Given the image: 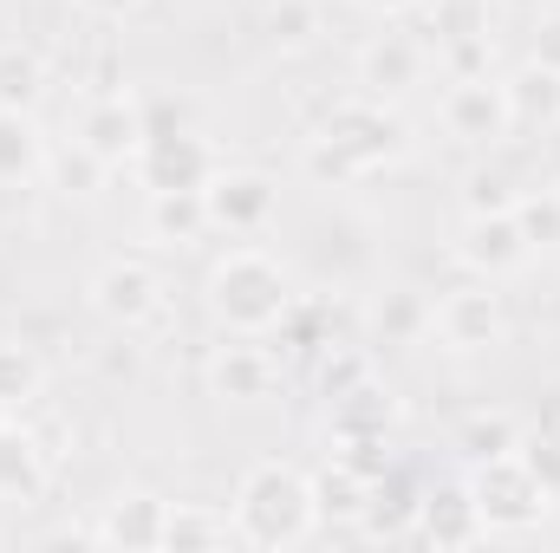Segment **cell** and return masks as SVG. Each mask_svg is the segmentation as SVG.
Here are the masks:
<instances>
[{
	"instance_id": "obj_27",
	"label": "cell",
	"mask_w": 560,
	"mask_h": 553,
	"mask_svg": "<svg viewBox=\"0 0 560 553\" xmlns=\"http://www.w3.org/2000/svg\"><path fill=\"white\" fill-rule=\"evenodd\" d=\"M515 222L528 235L535 255H555L560 248V189H522L515 196Z\"/></svg>"
},
{
	"instance_id": "obj_17",
	"label": "cell",
	"mask_w": 560,
	"mask_h": 553,
	"mask_svg": "<svg viewBox=\"0 0 560 553\" xmlns=\"http://www.w3.org/2000/svg\"><path fill=\"white\" fill-rule=\"evenodd\" d=\"M392 423H398V398H392L378 378H359L346 398H332V416H326V430H332L339 449H346V443H385Z\"/></svg>"
},
{
	"instance_id": "obj_25",
	"label": "cell",
	"mask_w": 560,
	"mask_h": 553,
	"mask_svg": "<svg viewBox=\"0 0 560 553\" xmlns=\"http://www.w3.org/2000/svg\"><path fill=\"white\" fill-rule=\"evenodd\" d=\"M39 398H46V365H39V352L20 345V339H0V411L20 416V411H33Z\"/></svg>"
},
{
	"instance_id": "obj_26",
	"label": "cell",
	"mask_w": 560,
	"mask_h": 553,
	"mask_svg": "<svg viewBox=\"0 0 560 553\" xmlns=\"http://www.w3.org/2000/svg\"><path fill=\"white\" fill-rule=\"evenodd\" d=\"M515 443H522V423L509 411H469L456 423V449H463V462H489V456H515Z\"/></svg>"
},
{
	"instance_id": "obj_11",
	"label": "cell",
	"mask_w": 560,
	"mask_h": 553,
	"mask_svg": "<svg viewBox=\"0 0 560 553\" xmlns=\"http://www.w3.org/2000/svg\"><path fill=\"white\" fill-rule=\"evenodd\" d=\"M202 202H209V228H222V235H261L280 209V189H275V176H261V169H215L209 189H202Z\"/></svg>"
},
{
	"instance_id": "obj_15",
	"label": "cell",
	"mask_w": 560,
	"mask_h": 553,
	"mask_svg": "<svg viewBox=\"0 0 560 553\" xmlns=\"http://www.w3.org/2000/svg\"><path fill=\"white\" fill-rule=\"evenodd\" d=\"M163 521H170V502H156L150 489H118L92 528L98 548H118V553H156L163 548Z\"/></svg>"
},
{
	"instance_id": "obj_1",
	"label": "cell",
	"mask_w": 560,
	"mask_h": 553,
	"mask_svg": "<svg viewBox=\"0 0 560 553\" xmlns=\"http://www.w3.org/2000/svg\"><path fill=\"white\" fill-rule=\"evenodd\" d=\"M300 156H306V169L319 183H365V176H378V169L411 156V125L385 98L359 92V98H346V105H332L319 118V131L306 138Z\"/></svg>"
},
{
	"instance_id": "obj_12",
	"label": "cell",
	"mask_w": 560,
	"mask_h": 553,
	"mask_svg": "<svg viewBox=\"0 0 560 553\" xmlns=\"http://www.w3.org/2000/svg\"><path fill=\"white\" fill-rule=\"evenodd\" d=\"M275 391H280V358L261 339H235L229 332V345H215V358H209V398H222V404H268Z\"/></svg>"
},
{
	"instance_id": "obj_4",
	"label": "cell",
	"mask_w": 560,
	"mask_h": 553,
	"mask_svg": "<svg viewBox=\"0 0 560 553\" xmlns=\"http://www.w3.org/2000/svg\"><path fill=\"white\" fill-rule=\"evenodd\" d=\"M469 495L482 508V528L489 534H535L548 515H555V495L528 475L522 456H489V462H469Z\"/></svg>"
},
{
	"instance_id": "obj_35",
	"label": "cell",
	"mask_w": 560,
	"mask_h": 553,
	"mask_svg": "<svg viewBox=\"0 0 560 553\" xmlns=\"http://www.w3.org/2000/svg\"><path fill=\"white\" fill-rule=\"evenodd\" d=\"M359 13H378V20H405V13H418V7H430V0H352Z\"/></svg>"
},
{
	"instance_id": "obj_10",
	"label": "cell",
	"mask_w": 560,
	"mask_h": 553,
	"mask_svg": "<svg viewBox=\"0 0 560 553\" xmlns=\"http://www.w3.org/2000/svg\"><path fill=\"white\" fill-rule=\"evenodd\" d=\"M143 138H150V111H143L131 92H105V98H92V105L79 111V138L72 143H79L92 163H105V169H131Z\"/></svg>"
},
{
	"instance_id": "obj_38",
	"label": "cell",
	"mask_w": 560,
	"mask_h": 553,
	"mask_svg": "<svg viewBox=\"0 0 560 553\" xmlns=\"http://www.w3.org/2000/svg\"><path fill=\"white\" fill-rule=\"evenodd\" d=\"M555 189H560V183H555Z\"/></svg>"
},
{
	"instance_id": "obj_28",
	"label": "cell",
	"mask_w": 560,
	"mask_h": 553,
	"mask_svg": "<svg viewBox=\"0 0 560 553\" xmlns=\"http://www.w3.org/2000/svg\"><path fill=\"white\" fill-rule=\"evenodd\" d=\"M39 92H46V66H39L33 52H20V46H0V105L33 111Z\"/></svg>"
},
{
	"instance_id": "obj_37",
	"label": "cell",
	"mask_w": 560,
	"mask_h": 553,
	"mask_svg": "<svg viewBox=\"0 0 560 553\" xmlns=\"http://www.w3.org/2000/svg\"><path fill=\"white\" fill-rule=\"evenodd\" d=\"M0 423H13V416H7V411H0Z\"/></svg>"
},
{
	"instance_id": "obj_30",
	"label": "cell",
	"mask_w": 560,
	"mask_h": 553,
	"mask_svg": "<svg viewBox=\"0 0 560 553\" xmlns=\"http://www.w3.org/2000/svg\"><path fill=\"white\" fill-rule=\"evenodd\" d=\"M515 456L528 462V475H535V482H541V489L560 502V436H555V430H535V436H522V443H515Z\"/></svg>"
},
{
	"instance_id": "obj_14",
	"label": "cell",
	"mask_w": 560,
	"mask_h": 553,
	"mask_svg": "<svg viewBox=\"0 0 560 553\" xmlns=\"http://www.w3.org/2000/svg\"><path fill=\"white\" fill-rule=\"evenodd\" d=\"M418 534L423 548L436 553H456V548H482L489 541V528H482V508H476V495H469V482H443V489H430L418 508Z\"/></svg>"
},
{
	"instance_id": "obj_21",
	"label": "cell",
	"mask_w": 560,
	"mask_h": 553,
	"mask_svg": "<svg viewBox=\"0 0 560 553\" xmlns=\"http://www.w3.org/2000/svg\"><path fill=\"white\" fill-rule=\"evenodd\" d=\"M235 515L229 508H202V502H176L170 521H163V548L170 553H215V548H235Z\"/></svg>"
},
{
	"instance_id": "obj_34",
	"label": "cell",
	"mask_w": 560,
	"mask_h": 553,
	"mask_svg": "<svg viewBox=\"0 0 560 553\" xmlns=\"http://www.w3.org/2000/svg\"><path fill=\"white\" fill-rule=\"evenodd\" d=\"M79 13H92V20H131L143 0H72Z\"/></svg>"
},
{
	"instance_id": "obj_31",
	"label": "cell",
	"mask_w": 560,
	"mask_h": 553,
	"mask_svg": "<svg viewBox=\"0 0 560 553\" xmlns=\"http://www.w3.org/2000/svg\"><path fill=\"white\" fill-rule=\"evenodd\" d=\"M359 378H372L365 352H326V358H319V398H326V404H332V398H346Z\"/></svg>"
},
{
	"instance_id": "obj_5",
	"label": "cell",
	"mask_w": 560,
	"mask_h": 553,
	"mask_svg": "<svg viewBox=\"0 0 560 553\" xmlns=\"http://www.w3.org/2000/svg\"><path fill=\"white\" fill-rule=\"evenodd\" d=\"M430 339H436L443 352H463V358L495 352V345L509 339V313H502L495 280H463V286H450L443 299H430Z\"/></svg>"
},
{
	"instance_id": "obj_16",
	"label": "cell",
	"mask_w": 560,
	"mask_h": 553,
	"mask_svg": "<svg viewBox=\"0 0 560 553\" xmlns=\"http://www.w3.org/2000/svg\"><path fill=\"white\" fill-rule=\"evenodd\" d=\"M52 482V449L13 416L0 423V502H39Z\"/></svg>"
},
{
	"instance_id": "obj_8",
	"label": "cell",
	"mask_w": 560,
	"mask_h": 553,
	"mask_svg": "<svg viewBox=\"0 0 560 553\" xmlns=\"http://www.w3.org/2000/svg\"><path fill=\"white\" fill-rule=\"evenodd\" d=\"M450 255H456V268H469L476 280H509L535 261V248H528L515 209H476V215H463Z\"/></svg>"
},
{
	"instance_id": "obj_18",
	"label": "cell",
	"mask_w": 560,
	"mask_h": 553,
	"mask_svg": "<svg viewBox=\"0 0 560 553\" xmlns=\"http://www.w3.org/2000/svg\"><path fill=\"white\" fill-rule=\"evenodd\" d=\"M418 508H423V489L405 475V469H392V462H385V469L372 475V502H365L359 528H365L372 541H411Z\"/></svg>"
},
{
	"instance_id": "obj_6",
	"label": "cell",
	"mask_w": 560,
	"mask_h": 553,
	"mask_svg": "<svg viewBox=\"0 0 560 553\" xmlns=\"http://www.w3.org/2000/svg\"><path fill=\"white\" fill-rule=\"evenodd\" d=\"M215 169H222V163H215V150L196 138V131H183V125H150L138 163H131V176H138L150 196L209 189V176H215Z\"/></svg>"
},
{
	"instance_id": "obj_19",
	"label": "cell",
	"mask_w": 560,
	"mask_h": 553,
	"mask_svg": "<svg viewBox=\"0 0 560 553\" xmlns=\"http://www.w3.org/2000/svg\"><path fill=\"white\" fill-rule=\"evenodd\" d=\"M372 475H378V469H365V462H352V456H332L326 469H313L319 521H332V528H359V515H365V502H372Z\"/></svg>"
},
{
	"instance_id": "obj_2",
	"label": "cell",
	"mask_w": 560,
	"mask_h": 553,
	"mask_svg": "<svg viewBox=\"0 0 560 553\" xmlns=\"http://www.w3.org/2000/svg\"><path fill=\"white\" fill-rule=\"evenodd\" d=\"M235 515V534L242 548H261V553H287V548H306L319 534V502H313V475L293 469V462H255L229 502Z\"/></svg>"
},
{
	"instance_id": "obj_20",
	"label": "cell",
	"mask_w": 560,
	"mask_h": 553,
	"mask_svg": "<svg viewBox=\"0 0 560 553\" xmlns=\"http://www.w3.org/2000/svg\"><path fill=\"white\" fill-rule=\"evenodd\" d=\"M502 92H509V118H515V131H560V72L548 66H515L509 79H502Z\"/></svg>"
},
{
	"instance_id": "obj_22",
	"label": "cell",
	"mask_w": 560,
	"mask_h": 553,
	"mask_svg": "<svg viewBox=\"0 0 560 553\" xmlns=\"http://www.w3.org/2000/svg\"><path fill=\"white\" fill-rule=\"evenodd\" d=\"M143 228H150V242H163V248H189V242H202V235H209V202H202V189L150 196Z\"/></svg>"
},
{
	"instance_id": "obj_32",
	"label": "cell",
	"mask_w": 560,
	"mask_h": 553,
	"mask_svg": "<svg viewBox=\"0 0 560 553\" xmlns=\"http://www.w3.org/2000/svg\"><path fill=\"white\" fill-rule=\"evenodd\" d=\"M515 196H522V189H509L502 176L476 169V176H469V196H463V202H469V215H476V209H515Z\"/></svg>"
},
{
	"instance_id": "obj_23",
	"label": "cell",
	"mask_w": 560,
	"mask_h": 553,
	"mask_svg": "<svg viewBox=\"0 0 560 553\" xmlns=\"http://www.w3.org/2000/svg\"><path fill=\"white\" fill-rule=\"evenodd\" d=\"M39 169H46V138H39L33 111L0 105V189H13V183L26 189Z\"/></svg>"
},
{
	"instance_id": "obj_24",
	"label": "cell",
	"mask_w": 560,
	"mask_h": 553,
	"mask_svg": "<svg viewBox=\"0 0 560 553\" xmlns=\"http://www.w3.org/2000/svg\"><path fill=\"white\" fill-rule=\"evenodd\" d=\"M372 339H378V345H423V339H430V293H418V286L378 293V306H372Z\"/></svg>"
},
{
	"instance_id": "obj_13",
	"label": "cell",
	"mask_w": 560,
	"mask_h": 553,
	"mask_svg": "<svg viewBox=\"0 0 560 553\" xmlns=\"http://www.w3.org/2000/svg\"><path fill=\"white\" fill-rule=\"evenodd\" d=\"M423 72H430V52H423V39H411V33H378V39L359 46V92L365 98L398 105L405 92L423 85Z\"/></svg>"
},
{
	"instance_id": "obj_36",
	"label": "cell",
	"mask_w": 560,
	"mask_h": 553,
	"mask_svg": "<svg viewBox=\"0 0 560 553\" xmlns=\"http://www.w3.org/2000/svg\"><path fill=\"white\" fill-rule=\"evenodd\" d=\"M502 7H515V13H541L548 0H502Z\"/></svg>"
},
{
	"instance_id": "obj_9",
	"label": "cell",
	"mask_w": 560,
	"mask_h": 553,
	"mask_svg": "<svg viewBox=\"0 0 560 553\" xmlns=\"http://www.w3.org/2000/svg\"><path fill=\"white\" fill-rule=\"evenodd\" d=\"M436 118H443V131H450V138L469 143V150H495V143L515 138L509 92H502V79H489V72H476V79H450V92H443Z\"/></svg>"
},
{
	"instance_id": "obj_33",
	"label": "cell",
	"mask_w": 560,
	"mask_h": 553,
	"mask_svg": "<svg viewBox=\"0 0 560 553\" xmlns=\"http://www.w3.org/2000/svg\"><path fill=\"white\" fill-rule=\"evenodd\" d=\"M528 59H535V66H548V72H560V13H541V26H535V46H528Z\"/></svg>"
},
{
	"instance_id": "obj_7",
	"label": "cell",
	"mask_w": 560,
	"mask_h": 553,
	"mask_svg": "<svg viewBox=\"0 0 560 553\" xmlns=\"http://www.w3.org/2000/svg\"><path fill=\"white\" fill-rule=\"evenodd\" d=\"M85 299H92V313H98L105 326H118V332H143L150 319H163V274H156L150 261L118 255V261H105V268L92 274Z\"/></svg>"
},
{
	"instance_id": "obj_3",
	"label": "cell",
	"mask_w": 560,
	"mask_h": 553,
	"mask_svg": "<svg viewBox=\"0 0 560 553\" xmlns=\"http://www.w3.org/2000/svg\"><path fill=\"white\" fill-rule=\"evenodd\" d=\"M202 299H209V313H215L222 332H235V339H268V332L287 326V313H293V280H287V268L268 261L261 248H229V255L209 268Z\"/></svg>"
},
{
	"instance_id": "obj_29",
	"label": "cell",
	"mask_w": 560,
	"mask_h": 553,
	"mask_svg": "<svg viewBox=\"0 0 560 553\" xmlns=\"http://www.w3.org/2000/svg\"><path fill=\"white\" fill-rule=\"evenodd\" d=\"M319 39V0H275L268 13V46L275 52H306Z\"/></svg>"
}]
</instances>
